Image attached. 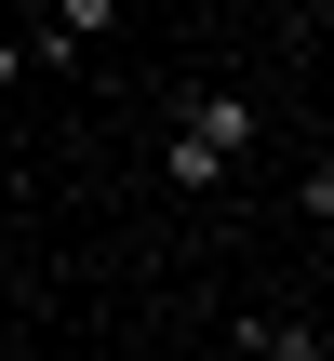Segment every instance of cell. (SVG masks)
<instances>
[{"mask_svg": "<svg viewBox=\"0 0 334 361\" xmlns=\"http://www.w3.org/2000/svg\"><path fill=\"white\" fill-rule=\"evenodd\" d=\"M107 27H120V0H54V40H27V54H40V67H67V54H94Z\"/></svg>", "mask_w": 334, "mask_h": 361, "instance_id": "3", "label": "cell"}, {"mask_svg": "<svg viewBox=\"0 0 334 361\" xmlns=\"http://www.w3.org/2000/svg\"><path fill=\"white\" fill-rule=\"evenodd\" d=\"M295 214H321V228H334V161H321V174H295Z\"/></svg>", "mask_w": 334, "mask_h": 361, "instance_id": "4", "label": "cell"}, {"mask_svg": "<svg viewBox=\"0 0 334 361\" xmlns=\"http://www.w3.org/2000/svg\"><path fill=\"white\" fill-rule=\"evenodd\" d=\"M241 161H254V94H187L174 134H161V188L201 201V188H228Z\"/></svg>", "mask_w": 334, "mask_h": 361, "instance_id": "1", "label": "cell"}, {"mask_svg": "<svg viewBox=\"0 0 334 361\" xmlns=\"http://www.w3.org/2000/svg\"><path fill=\"white\" fill-rule=\"evenodd\" d=\"M13 67H27V40H0V94H13Z\"/></svg>", "mask_w": 334, "mask_h": 361, "instance_id": "5", "label": "cell"}, {"mask_svg": "<svg viewBox=\"0 0 334 361\" xmlns=\"http://www.w3.org/2000/svg\"><path fill=\"white\" fill-rule=\"evenodd\" d=\"M228 361H334L321 322H228Z\"/></svg>", "mask_w": 334, "mask_h": 361, "instance_id": "2", "label": "cell"}]
</instances>
